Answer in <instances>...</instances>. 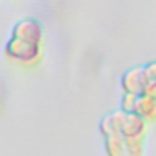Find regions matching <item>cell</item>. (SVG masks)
I'll list each match as a JSON object with an SVG mask.
<instances>
[{
    "label": "cell",
    "instance_id": "obj_1",
    "mask_svg": "<svg viewBox=\"0 0 156 156\" xmlns=\"http://www.w3.org/2000/svg\"><path fill=\"white\" fill-rule=\"evenodd\" d=\"M5 53L15 58V60H20V62H33L37 56H38L40 49H38V44H31V42H24V40H18V38H11L5 45Z\"/></svg>",
    "mask_w": 156,
    "mask_h": 156
},
{
    "label": "cell",
    "instance_id": "obj_2",
    "mask_svg": "<svg viewBox=\"0 0 156 156\" xmlns=\"http://www.w3.org/2000/svg\"><path fill=\"white\" fill-rule=\"evenodd\" d=\"M13 38L24 40V42H31V44H38L42 40V27L37 20L33 18H24L20 22L15 24L13 27Z\"/></svg>",
    "mask_w": 156,
    "mask_h": 156
}]
</instances>
